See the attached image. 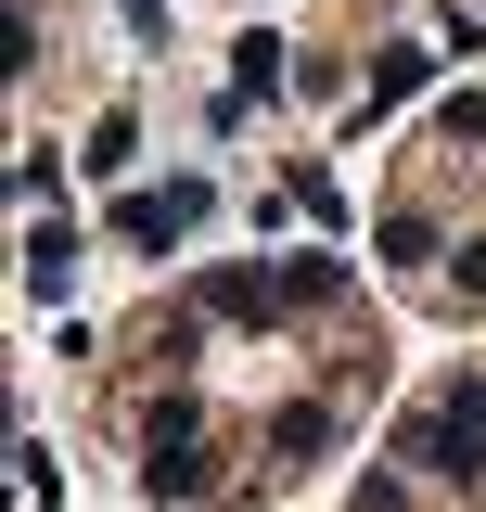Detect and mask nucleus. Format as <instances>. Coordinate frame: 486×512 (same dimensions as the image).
<instances>
[{
  "label": "nucleus",
  "mask_w": 486,
  "mask_h": 512,
  "mask_svg": "<svg viewBox=\"0 0 486 512\" xmlns=\"http://www.w3.org/2000/svg\"><path fill=\"white\" fill-rule=\"evenodd\" d=\"M205 205H218L205 180H167V192H128V205H116V244H141V256H154V244H180V231H205Z\"/></svg>",
  "instance_id": "f03ea898"
},
{
  "label": "nucleus",
  "mask_w": 486,
  "mask_h": 512,
  "mask_svg": "<svg viewBox=\"0 0 486 512\" xmlns=\"http://www.w3.org/2000/svg\"><path fill=\"white\" fill-rule=\"evenodd\" d=\"M269 448H282V461H307V448H333V410H320V397H295V410L269 423Z\"/></svg>",
  "instance_id": "6e6552de"
},
{
  "label": "nucleus",
  "mask_w": 486,
  "mask_h": 512,
  "mask_svg": "<svg viewBox=\"0 0 486 512\" xmlns=\"http://www.w3.org/2000/svg\"><path fill=\"white\" fill-rule=\"evenodd\" d=\"M423 64H435V52H384V64H371V90H359V128H371V116H397V103L423 90Z\"/></svg>",
  "instance_id": "39448f33"
},
{
  "label": "nucleus",
  "mask_w": 486,
  "mask_h": 512,
  "mask_svg": "<svg viewBox=\"0 0 486 512\" xmlns=\"http://www.w3.org/2000/svg\"><path fill=\"white\" fill-rule=\"evenodd\" d=\"M435 128H448V141H486V90H448V116H435Z\"/></svg>",
  "instance_id": "9d476101"
},
{
  "label": "nucleus",
  "mask_w": 486,
  "mask_h": 512,
  "mask_svg": "<svg viewBox=\"0 0 486 512\" xmlns=\"http://www.w3.org/2000/svg\"><path fill=\"white\" fill-rule=\"evenodd\" d=\"M64 269H77V218H39L26 231V295H64Z\"/></svg>",
  "instance_id": "20e7f679"
},
{
  "label": "nucleus",
  "mask_w": 486,
  "mask_h": 512,
  "mask_svg": "<svg viewBox=\"0 0 486 512\" xmlns=\"http://www.w3.org/2000/svg\"><path fill=\"white\" fill-rule=\"evenodd\" d=\"M397 461H423V474H474V461H486V372H474V384H448L423 423L397 436Z\"/></svg>",
  "instance_id": "f257e3e1"
},
{
  "label": "nucleus",
  "mask_w": 486,
  "mask_h": 512,
  "mask_svg": "<svg viewBox=\"0 0 486 512\" xmlns=\"http://www.w3.org/2000/svg\"><path fill=\"white\" fill-rule=\"evenodd\" d=\"M192 436H205V410H192V397H167V410L141 423V448H192Z\"/></svg>",
  "instance_id": "1a4fd4ad"
},
{
  "label": "nucleus",
  "mask_w": 486,
  "mask_h": 512,
  "mask_svg": "<svg viewBox=\"0 0 486 512\" xmlns=\"http://www.w3.org/2000/svg\"><path fill=\"white\" fill-rule=\"evenodd\" d=\"M128 26H141V39H154V26H167V0H128Z\"/></svg>",
  "instance_id": "f8f14e48"
},
{
  "label": "nucleus",
  "mask_w": 486,
  "mask_h": 512,
  "mask_svg": "<svg viewBox=\"0 0 486 512\" xmlns=\"http://www.w3.org/2000/svg\"><path fill=\"white\" fill-rule=\"evenodd\" d=\"M141 487H154V500H205V487H218V461H192V448H154V461H141Z\"/></svg>",
  "instance_id": "423d86ee"
},
{
  "label": "nucleus",
  "mask_w": 486,
  "mask_h": 512,
  "mask_svg": "<svg viewBox=\"0 0 486 512\" xmlns=\"http://www.w3.org/2000/svg\"><path fill=\"white\" fill-rule=\"evenodd\" d=\"M333 295H346V256H295L282 269V308H333Z\"/></svg>",
  "instance_id": "0eeeda50"
},
{
  "label": "nucleus",
  "mask_w": 486,
  "mask_h": 512,
  "mask_svg": "<svg viewBox=\"0 0 486 512\" xmlns=\"http://www.w3.org/2000/svg\"><path fill=\"white\" fill-rule=\"evenodd\" d=\"M282 308V282H256V269H205V320H269Z\"/></svg>",
  "instance_id": "7ed1b4c3"
},
{
  "label": "nucleus",
  "mask_w": 486,
  "mask_h": 512,
  "mask_svg": "<svg viewBox=\"0 0 486 512\" xmlns=\"http://www.w3.org/2000/svg\"><path fill=\"white\" fill-rule=\"evenodd\" d=\"M448 282H461V295H486V244H461V256H448Z\"/></svg>",
  "instance_id": "9b49d317"
}]
</instances>
